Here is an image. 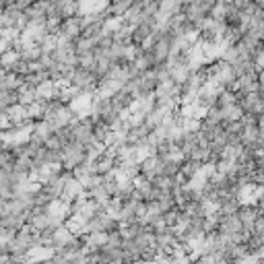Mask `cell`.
Segmentation results:
<instances>
[{"instance_id":"cell-1","label":"cell","mask_w":264,"mask_h":264,"mask_svg":"<svg viewBox=\"0 0 264 264\" xmlns=\"http://www.w3.org/2000/svg\"><path fill=\"white\" fill-rule=\"evenodd\" d=\"M254 3H256V5H258L262 11H264V0H254Z\"/></svg>"}]
</instances>
